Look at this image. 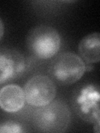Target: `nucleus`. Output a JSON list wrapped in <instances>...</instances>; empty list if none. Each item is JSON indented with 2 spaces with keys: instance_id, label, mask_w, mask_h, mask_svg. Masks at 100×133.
<instances>
[{
  "instance_id": "obj_1",
  "label": "nucleus",
  "mask_w": 100,
  "mask_h": 133,
  "mask_svg": "<svg viewBox=\"0 0 100 133\" xmlns=\"http://www.w3.org/2000/svg\"><path fill=\"white\" fill-rule=\"evenodd\" d=\"M99 87L97 83H85L73 92L71 103L78 117L84 122L93 124L96 132L100 131Z\"/></svg>"
},
{
  "instance_id": "obj_2",
  "label": "nucleus",
  "mask_w": 100,
  "mask_h": 133,
  "mask_svg": "<svg viewBox=\"0 0 100 133\" xmlns=\"http://www.w3.org/2000/svg\"><path fill=\"white\" fill-rule=\"evenodd\" d=\"M71 122V111L68 105L58 99L39 107L34 115L36 128L42 132L61 133L68 128Z\"/></svg>"
},
{
  "instance_id": "obj_3",
  "label": "nucleus",
  "mask_w": 100,
  "mask_h": 133,
  "mask_svg": "<svg viewBox=\"0 0 100 133\" xmlns=\"http://www.w3.org/2000/svg\"><path fill=\"white\" fill-rule=\"evenodd\" d=\"M27 47L33 56L39 59L52 58L61 47V37L55 28L42 24L29 31L27 37Z\"/></svg>"
},
{
  "instance_id": "obj_4",
  "label": "nucleus",
  "mask_w": 100,
  "mask_h": 133,
  "mask_svg": "<svg viewBox=\"0 0 100 133\" xmlns=\"http://www.w3.org/2000/svg\"><path fill=\"white\" fill-rule=\"evenodd\" d=\"M86 71V64L77 54L67 52L57 56L49 66L48 73L53 81L60 85L73 84Z\"/></svg>"
},
{
  "instance_id": "obj_5",
  "label": "nucleus",
  "mask_w": 100,
  "mask_h": 133,
  "mask_svg": "<svg viewBox=\"0 0 100 133\" xmlns=\"http://www.w3.org/2000/svg\"><path fill=\"white\" fill-rule=\"evenodd\" d=\"M25 102L28 105L41 107L53 102L56 97V86L51 77L36 75L30 77L23 87Z\"/></svg>"
},
{
  "instance_id": "obj_6",
  "label": "nucleus",
  "mask_w": 100,
  "mask_h": 133,
  "mask_svg": "<svg viewBox=\"0 0 100 133\" xmlns=\"http://www.w3.org/2000/svg\"><path fill=\"white\" fill-rule=\"evenodd\" d=\"M26 68V59L19 51L8 48H0V84L21 77Z\"/></svg>"
},
{
  "instance_id": "obj_7",
  "label": "nucleus",
  "mask_w": 100,
  "mask_h": 133,
  "mask_svg": "<svg viewBox=\"0 0 100 133\" xmlns=\"http://www.w3.org/2000/svg\"><path fill=\"white\" fill-rule=\"evenodd\" d=\"M23 89L18 85L10 84L0 90V108L6 112L14 113L24 107Z\"/></svg>"
},
{
  "instance_id": "obj_8",
  "label": "nucleus",
  "mask_w": 100,
  "mask_h": 133,
  "mask_svg": "<svg viewBox=\"0 0 100 133\" xmlns=\"http://www.w3.org/2000/svg\"><path fill=\"white\" fill-rule=\"evenodd\" d=\"M100 36L98 32L85 36L78 45L81 58L87 64L97 63L100 60Z\"/></svg>"
},
{
  "instance_id": "obj_9",
  "label": "nucleus",
  "mask_w": 100,
  "mask_h": 133,
  "mask_svg": "<svg viewBox=\"0 0 100 133\" xmlns=\"http://www.w3.org/2000/svg\"><path fill=\"white\" fill-rule=\"evenodd\" d=\"M25 130L22 124L12 121L0 123V133H23Z\"/></svg>"
},
{
  "instance_id": "obj_10",
  "label": "nucleus",
  "mask_w": 100,
  "mask_h": 133,
  "mask_svg": "<svg viewBox=\"0 0 100 133\" xmlns=\"http://www.w3.org/2000/svg\"><path fill=\"white\" fill-rule=\"evenodd\" d=\"M3 33H4V25L2 19L0 18V40L2 39V37L3 36Z\"/></svg>"
}]
</instances>
